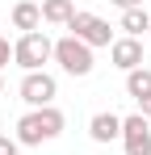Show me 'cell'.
Wrapping results in <instances>:
<instances>
[{
  "instance_id": "7a4b0ae2",
  "label": "cell",
  "mask_w": 151,
  "mask_h": 155,
  "mask_svg": "<svg viewBox=\"0 0 151 155\" xmlns=\"http://www.w3.org/2000/svg\"><path fill=\"white\" fill-rule=\"evenodd\" d=\"M13 59L21 71H42V63L55 59V42L46 38V29H34V34H21L13 42Z\"/></svg>"
},
{
  "instance_id": "3957f363",
  "label": "cell",
  "mask_w": 151,
  "mask_h": 155,
  "mask_svg": "<svg viewBox=\"0 0 151 155\" xmlns=\"http://www.w3.org/2000/svg\"><path fill=\"white\" fill-rule=\"evenodd\" d=\"M55 63L67 71V76H88L92 71V46H84L80 38H59L55 42Z\"/></svg>"
},
{
  "instance_id": "8992f818",
  "label": "cell",
  "mask_w": 151,
  "mask_h": 155,
  "mask_svg": "<svg viewBox=\"0 0 151 155\" xmlns=\"http://www.w3.org/2000/svg\"><path fill=\"white\" fill-rule=\"evenodd\" d=\"M122 143H126V155H151V122L143 113L122 117Z\"/></svg>"
},
{
  "instance_id": "9a60e30c",
  "label": "cell",
  "mask_w": 151,
  "mask_h": 155,
  "mask_svg": "<svg viewBox=\"0 0 151 155\" xmlns=\"http://www.w3.org/2000/svg\"><path fill=\"white\" fill-rule=\"evenodd\" d=\"M139 113H143V117L151 122V92H147V97H139Z\"/></svg>"
},
{
  "instance_id": "6da1fadb",
  "label": "cell",
  "mask_w": 151,
  "mask_h": 155,
  "mask_svg": "<svg viewBox=\"0 0 151 155\" xmlns=\"http://www.w3.org/2000/svg\"><path fill=\"white\" fill-rule=\"evenodd\" d=\"M63 134V113L55 105H42V109H29L21 122H17V143L21 147H42L50 138Z\"/></svg>"
},
{
  "instance_id": "52a82bcc",
  "label": "cell",
  "mask_w": 151,
  "mask_h": 155,
  "mask_svg": "<svg viewBox=\"0 0 151 155\" xmlns=\"http://www.w3.org/2000/svg\"><path fill=\"white\" fill-rule=\"evenodd\" d=\"M109 59H113L122 71H134V67H143V42H139V38H113Z\"/></svg>"
},
{
  "instance_id": "8fae6325",
  "label": "cell",
  "mask_w": 151,
  "mask_h": 155,
  "mask_svg": "<svg viewBox=\"0 0 151 155\" xmlns=\"http://www.w3.org/2000/svg\"><path fill=\"white\" fill-rule=\"evenodd\" d=\"M76 13L72 0H42V21H50V25H67Z\"/></svg>"
},
{
  "instance_id": "2e32d148",
  "label": "cell",
  "mask_w": 151,
  "mask_h": 155,
  "mask_svg": "<svg viewBox=\"0 0 151 155\" xmlns=\"http://www.w3.org/2000/svg\"><path fill=\"white\" fill-rule=\"evenodd\" d=\"M113 4H118L122 13H126V8H143V0H113Z\"/></svg>"
},
{
  "instance_id": "ba28073f",
  "label": "cell",
  "mask_w": 151,
  "mask_h": 155,
  "mask_svg": "<svg viewBox=\"0 0 151 155\" xmlns=\"http://www.w3.org/2000/svg\"><path fill=\"white\" fill-rule=\"evenodd\" d=\"M88 134H92V143H113V138H122V117L118 113H92Z\"/></svg>"
},
{
  "instance_id": "e0dca14e",
  "label": "cell",
  "mask_w": 151,
  "mask_h": 155,
  "mask_svg": "<svg viewBox=\"0 0 151 155\" xmlns=\"http://www.w3.org/2000/svg\"><path fill=\"white\" fill-rule=\"evenodd\" d=\"M147 38H151V29H147Z\"/></svg>"
},
{
  "instance_id": "5b68a950",
  "label": "cell",
  "mask_w": 151,
  "mask_h": 155,
  "mask_svg": "<svg viewBox=\"0 0 151 155\" xmlns=\"http://www.w3.org/2000/svg\"><path fill=\"white\" fill-rule=\"evenodd\" d=\"M21 101L29 105V109H42V105H50L55 101V92H59V84H55V76L50 71H25V80H21Z\"/></svg>"
},
{
  "instance_id": "30bf717a",
  "label": "cell",
  "mask_w": 151,
  "mask_h": 155,
  "mask_svg": "<svg viewBox=\"0 0 151 155\" xmlns=\"http://www.w3.org/2000/svg\"><path fill=\"white\" fill-rule=\"evenodd\" d=\"M122 29H126V38H143L151 29V8H126L122 13Z\"/></svg>"
},
{
  "instance_id": "277c9868",
  "label": "cell",
  "mask_w": 151,
  "mask_h": 155,
  "mask_svg": "<svg viewBox=\"0 0 151 155\" xmlns=\"http://www.w3.org/2000/svg\"><path fill=\"white\" fill-rule=\"evenodd\" d=\"M67 29H72V38H80L84 46H113V29H109V21H101L97 13H80V8H76Z\"/></svg>"
},
{
  "instance_id": "5bb4252c",
  "label": "cell",
  "mask_w": 151,
  "mask_h": 155,
  "mask_svg": "<svg viewBox=\"0 0 151 155\" xmlns=\"http://www.w3.org/2000/svg\"><path fill=\"white\" fill-rule=\"evenodd\" d=\"M8 59H13V46H8V38H0V67H4Z\"/></svg>"
},
{
  "instance_id": "7c38bea8",
  "label": "cell",
  "mask_w": 151,
  "mask_h": 155,
  "mask_svg": "<svg viewBox=\"0 0 151 155\" xmlns=\"http://www.w3.org/2000/svg\"><path fill=\"white\" fill-rule=\"evenodd\" d=\"M126 92L139 101V97H147L151 92V67H134V71H126Z\"/></svg>"
},
{
  "instance_id": "4fadbf2b",
  "label": "cell",
  "mask_w": 151,
  "mask_h": 155,
  "mask_svg": "<svg viewBox=\"0 0 151 155\" xmlns=\"http://www.w3.org/2000/svg\"><path fill=\"white\" fill-rule=\"evenodd\" d=\"M17 147H21L17 138H8V134H0V155H17Z\"/></svg>"
},
{
  "instance_id": "9c48e42d",
  "label": "cell",
  "mask_w": 151,
  "mask_h": 155,
  "mask_svg": "<svg viewBox=\"0 0 151 155\" xmlns=\"http://www.w3.org/2000/svg\"><path fill=\"white\" fill-rule=\"evenodd\" d=\"M13 25L21 29V34L42 29V4H34V0H17V4H13Z\"/></svg>"
}]
</instances>
